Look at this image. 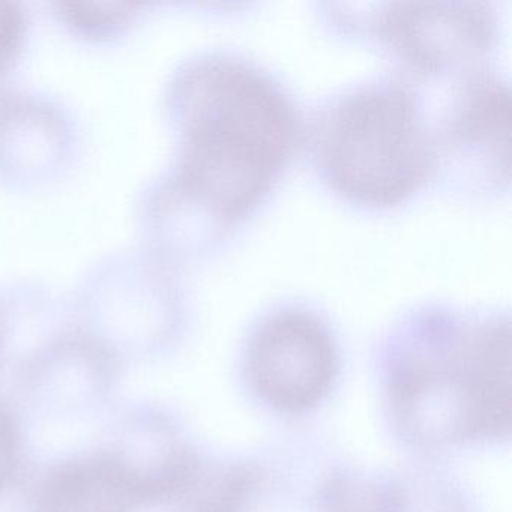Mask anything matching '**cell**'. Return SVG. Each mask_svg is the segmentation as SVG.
Instances as JSON below:
<instances>
[{"instance_id":"6da1fadb","label":"cell","mask_w":512,"mask_h":512,"mask_svg":"<svg viewBox=\"0 0 512 512\" xmlns=\"http://www.w3.org/2000/svg\"><path fill=\"white\" fill-rule=\"evenodd\" d=\"M176 101L182 184L218 217H241L268 193L289 157L292 106L268 77L229 58L191 67Z\"/></svg>"},{"instance_id":"7a4b0ae2","label":"cell","mask_w":512,"mask_h":512,"mask_svg":"<svg viewBox=\"0 0 512 512\" xmlns=\"http://www.w3.org/2000/svg\"><path fill=\"white\" fill-rule=\"evenodd\" d=\"M509 323H424L394 373L398 416L424 440L499 439L509 433Z\"/></svg>"},{"instance_id":"3957f363","label":"cell","mask_w":512,"mask_h":512,"mask_svg":"<svg viewBox=\"0 0 512 512\" xmlns=\"http://www.w3.org/2000/svg\"><path fill=\"white\" fill-rule=\"evenodd\" d=\"M316 148L326 181L373 206L409 197L434 157L415 100L397 85L362 86L335 101L320 121Z\"/></svg>"},{"instance_id":"277c9868","label":"cell","mask_w":512,"mask_h":512,"mask_svg":"<svg viewBox=\"0 0 512 512\" xmlns=\"http://www.w3.org/2000/svg\"><path fill=\"white\" fill-rule=\"evenodd\" d=\"M248 377L260 398L281 412H305L323 400L337 374L328 328L313 314L269 317L248 347Z\"/></svg>"},{"instance_id":"5b68a950","label":"cell","mask_w":512,"mask_h":512,"mask_svg":"<svg viewBox=\"0 0 512 512\" xmlns=\"http://www.w3.org/2000/svg\"><path fill=\"white\" fill-rule=\"evenodd\" d=\"M380 34L415 70L440 71L478 58L490 44L487 13L476 4H397Z\"/></svg>"},{"instance_id":"8992f818","label":"cell","mask_w":512,"mask_h":512,"mask_svg":"<svg viewBox=\"0 0 512 512\" xmlns=\"http://www.w3.org/2000/svg\"><path fill=\"white\" fill-rule=\"evenodd\" d=\"M182 485L179 476L98 455L56 469L38 493L37 512H133L148 500L181 493Z\"/></svg>"},{"instance_id":"52a82bcc","label":"cell","mask_w":512,"mask_h":512,"mask_svg":"<svg viewBox=\"0 0 512 512\" xmlns=\"http://www.w3.org/2000/svg\"><path fill=\"white\" fill-rule=\"evenodd\" d=\"M403 491L379 476L341 473L326 482L323 512H404Z\"/></svg>"},{"instance_id":"ba28073f","label":"cell","mask_w":512,"mask_h":512,"mask_svg":"<svg viewBox=\"0 0 512 512\" xmlns=\"http://www.w3.org/2000/svg\"><path fill=\"white\" fill-rule=\"evenodd\" d=\"M253 487V473L244 466L217 467L205 475L197 467L184 493L191 499L188 512H238Z\"/></svg>"},{"instance_id":"9c48e42d","label":"cell","mask_w":512,"mask_h":512,"mask_svg":"<svg viewBox=\"0 0 512 512\" xmlns=\"http://www.w3.org/2000/svg\"><path fill=\"white\" fill-rule=\"evenodd\" d=\"M23 35V14L16 5L0 2V70L19 50Z\"/></svg>"},{"instance_id":"30bf717a","label":"cell","mask_w":512,"mask_h":512,"mask_svg":"<svg viewBox=\"0 0 512 512\" xmlns=\"http://www.w3.org/2000/svg\"><path fill=\"white\" fill-rule=\"evenodd\" d=\"M20 440L16 424L0 407V488L10 481L19 461Z\"/></svg>"},{"instance_id":"8fae6325","label":"cell","mask_w":512,"mask_h":512,"mask_svg":"<svg viewBox=\"0 0 512 512\" xmlns=\"http://www.w3.org/2000/svg\"><path fill=\"white\" fill-rule=\"evenodd\" d=\"M67 16L76 25L100 29L125 22L130 11H124V5H110L107 10H101V5H70Z\"/></svg>"}]
</instances>
